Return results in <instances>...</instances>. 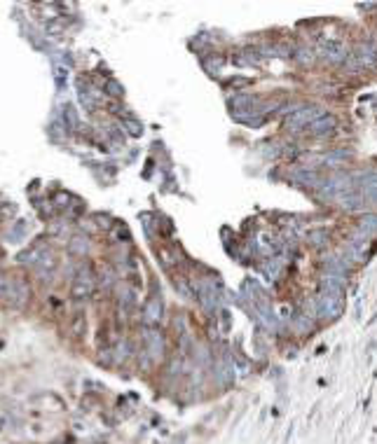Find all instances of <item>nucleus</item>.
I'll return each instance as SVG.
<instances>
[{"label":"nucleus","instance_id":"10","mask_svg":"<svg viewBox=\"0 0 377 444\" xmlns=\"http://www.w3.org/2000/svg\"><path fill=\"white\" fill-rule=\"evenodd\" d=\"M361 229L366 234H375L377 232V215H366L361 220Z\"/></svg>","mask_w":377,"mask_h":444},{"label":"nucleus","instance_id":"7","mask_svg":"<svg viewBox=\"0 0 377 444\" xmlns=\"http://www.w3.org/2000/svg\"><path fill=\"white\" fill-rule=\"evenodd\" d=\"M160 316H162V302L160 299H150L148 307H145V320L152 323V320H160Z\"/></svg>","mask_w":377,"mask_h":444},{"label":"nucleus","instance_id":"3","mask_svg":"<svg viewBox=\"0 0 377 444\" xmlns=\"http://www.w3.org/2000/svg\"><path fill=\"white\" fill-rule=\"evenodd\" d=\"M377 61V52L373 47H361V49H356L352 56H349V68H354V70H363V68H370V66H375Z\"/></svg>","mask_w":377,"mask_h":444},{"label":"nucleus","instance_id":"2","mask_svg":"<svg viewBox=\"0 0 377 444\" xmlns=\"http://www.w3.org/2000/svg\"><path fill=\"white\" fill-rule=\"evenodd\" d=\"M5 297L10 299L14 307H24V304H26V299H28V286L24 283L22 278H10V281H7Z\"/></svg>","mask_w":377,"mask_h":444},{"label":"nucleus","instance_id":"9","mask_svg":"<svg viewBox=\"0 0 377 444\" xmlns=\"http://www.w3.org/2000/svg\"><path fill=\"white\" fill-rule=\"evenodd\" d=\"M134 302H136L134 290H131V288H122V290H119V304H122L124 309H129Z\"/></svg>","mask_w":377,"mask_h":444},{"label":"nucleus","instance_id":"6","mask_svg":"<svg viewBox=\"0 0 377 444\" xmlns=\"http://www.w3.org/2000/svg\"><path fill=\"white\" fill-rule=\"evenodd\" d=\"M143 339H145V344H148V351H150L152 355H157V353H162V334L157 332V330H145V334H143Z\"/></svg>","mask_w":377,"mask_h":444},{"label":"nucleus","instance_id":"1","mask_svg":"<svg viewBox=\"0 0 377 444\" xmlns=\"http://www.w3.org/2000/svg\"><path fill=\"white\" fill-rule=\"evenodd\" d=\"M326 112H323L321 108L316 106H307V108H298V110H293L291 115H288V119H286V127L291 129V131H300V129H309L319 119V117H323Z\"/></svg>","mask_w":377,"mask_h":444},{"label":"nucleus","instance_id":"8","mask_svg":"<svg viewBox=\"0 0 377 444\" xmlns=\"http://www.w3.org/2000/svg\"><path fill=\"white\" fill-rule=\"evenodd\" d=\"M87 250H89L87 236H73L71 239V253L73 255H87Z\"/></svg>","mask_w":377,"mask_h":444},{"label":"nucleus","instance_id":"11","mask_svg":"<svg viewBox=\"0 0 377 444\" xmlns=\"http://www.w3.org/2000/svg\"><path fill=\"white\" fill-rule=\"evenodd\" d=\"M108 91H110L113 96H119V94H122V87H119L118 82H113V80H110V82H108Z\"/></svg>","mask_w":377,"mask_h":444},{"label":"nucleus","instance_id":"12","mask_svg":"<svg viewBox=\"0 0 377 444\" xmlns=\"http://www.w3.org/2000/svg\"><path fill=\"white\" fill-rule=\"evenodd\" d=\"M5 290H7V278L0 276V295H5Z\"/></svg>","mask_w":377,"mask_h":444},{"label":"nucleus","instance_id":"4","mask_svg":"<svg viewBox=\"0 0 377 444\" xmlns=\"http://www.w3.org/2000/svg\"><path fill=\"white\" fill-rule=\"evenodd\" d=\"M94 292V276H92V271L89 269H82V271H77L75 276V283H73V295L77 297V299H85V297H89Z\"/></svg>","mask_w":377,"mask_h":444},{"label":"nucleus","instance_id":"5","mask_svg":"<svg viewBox=\"0 0 377 444\" xmlns=\"http://www.w3.org/2000/svg\"><path fill=\"white\" fill-rule=\"evenodd\" d=\"M333 127H335V117L323 115V117H319V119H316V122H314V124L307 129V131H309V133H316V136H321V133L333 131Z\"/></svg>","mask_w":377,"mask_h":444}]
</instances>
